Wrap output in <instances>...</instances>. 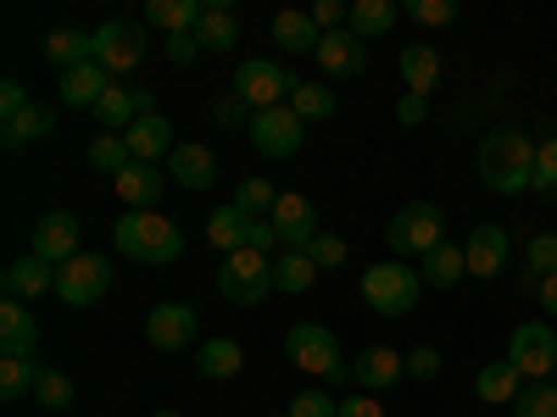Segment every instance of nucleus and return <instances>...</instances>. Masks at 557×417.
I'll return each instance as SVG.
<instances>
[{
    "label": "nucleus",
    "instance_id": "nucleus-36",
    "mask_svg": "<svg viewBox=\"0 0 557 417\" xmlns=\"http://www.w3.org/2000/svg\"><path fill=\"white\" fill-rule=\"evenodd\" d=\"M318 285V262L307 251H285L273 262V290H285V295H307Z\"/></svg>",
    "mask_w": 557,
    "mask_h": 417
},
{
    "label": "nucleus",
    "instance_id": "nucleus-13",
    "mask_svg": "<svg viewBox=\"0 0 557 417\" xmlns=\"http://www.w3.org/2000/svg\"><path fill=\"white\" fill-rule=\"evenodd\" d=\"M78 235H84V223H78L73 212H45V217L34 223V256L51 262V267H62V262L78 256Z\"/></svg>",
    "mask_w": 557,
    "mask_h": 417
},
{
    "label": "nucleus",
    "instance_id": "nucleus-21",
    "mask_svg": "<svg viewBox=\"0 0 557 417\" xmlns=\"http://www.w3.org/2000/svg\"><path fill=\"white\" fill-rule=\"evenodd\" d=\"M251 223H257V217H246L235 201H228V206H212V217H207V245L223 251V256L251 251Z\"/></svg>",
    "mask_w": 557,
    "mask_h": 417
},
{
    "label": "nucleus",
    "instance_id": "nucleus-55",
    "mask_svg": "<svg viewBox=\"0 0 557 417\" xmlns=\"http://www.w3.org/2000/svg\"><path fill=\"white\" fill-rule=\"evenodd\" d=\"M535 301H541V312H552V323H557V273H552V278H541Z\"/></svg>",
    "mask_w": 557,
    "mask_h": 417
},
{
    "label": "nucleus",
    "instance_id": "nucleus-42",
    "mask_svg": "<svg viewBox=\"0 0 557 417\" xmlns=\"http://www.w3.org/2000/svg\"><path fill=\"white\" fill-rule=\"evenodd\" d=\"M513 417H557V384H524Z\"/></svg>",
    "mask_w": 557,
    "mask_h": 417
},
{
    "label": "nucleus",
    "instance_id": "nucleus-12",
    "mask_svg": "<svg viewBox=\"0 0 557 417\" xmlns=\"http://www.w3.org/2000/svg\"><path fill=\"white\" fill-rule=\"evenodd\" d=\"M196 329H201V312L190 301H162V306L146 312V340L157 351H190Z\"/></svg>",
    "mask_w": 557,
    "mask_h": 417
},
{
    "label": "nucleus",
    "instance_id": "nucleus-4",
    "mask_svg": "<svg viewBox=\"0 0 557 417\" xmlns=\"http://www.w3.org/2000/svg\"><path fill=\"white\" fill-rule=\"evenodd\" d=\"M385 240H391V256H396V262H424V256L446 240V217H441V206H430V201H407V206L385 223Z\"/></svg>",
    "mask_w": 557,
    "mask_h": 417
},
{
    "label": "nucleus",
    "instance_id": "nucleus-51",
    "mask_svg": "<svg viewBox=\"0 0 557 417\" xmlns=\"http://www.w3.org/2000/svg\"><path fill=\"white\" fill-rule=\"evenodd\" d=\"M335 417H385V406L374 401V395H368V390H357V395H346L341 401V412Z\"/></svg>",
    "mask_w": 557,
    "mask_h": 417
},
{
    "label": "nucleus",
    "instance_id": "nucleus-49",
    "mask_svg": "<svg viewBox=\"0 0 557 417\" xmlns=\"http://www.w3.org/2000/svg\"><path fill=\"white\" fill-rule=\"evenodd\" d=\"M307 256L318 262V273H323V267H341V262H346V240H341V235H318V240L307 245Z\"/></svg>",
    "mask_w": 557,
    "mask_h": 417
},
{
    "label": "nucleus",
    "instance_id": "nucleus-54",
    "mask_svg": "<svg viewBox=\"0 0 557 417\" xmlns=\"http://www.w3.org/2000/svg\"><path fill=\"white\" fill-rule=\"evenodd\" d=\"M273 245H285V240H278V228H273L268 217H257V223H251V251H262V256H268Z\"/></svg>",
    "mask_w": 557,
    "mask_h": 417
},
{
    "label": "nucleus",
    "instance_id": "nucleus-41",
    "mask_svg": "<svg viewBox=\"0 0 557 417\" xmlns=\"http://www.w3.org/2000/svg\"><path fill=\"white\" fill-rule=\"evenodd\" d=\"M235 206H240L246 217H273V206H278V190H273L268 178H240Z\"/></svg>",
    "mask_w": 557,
    "mask_h": 417
},
{
    "label": "nucleus",
    "instance_id": "nucleus-8",
    "mask_svg": "<svg viewBox=\"0 0 557 417\" xmlns=\"http://www.w3.org/2000/svg\"><path fill=\"white\" fill-rule=\"evenodd\" d=\"M107 290H112V262L101 251H78L73 262L57 267V295L67 306H96Z\"/></svg>",
    "mask_w": 557,
    "mask_h": 417
},
{
    "label": "nucleus",
    "instance_id": "nucleus-58",
    "mask_svg": "<svg viewBox=\"0 0 557 417\" xmlns=\"http://www.w3.org/2000/svg\"><path fill=\"white\" fill-rule=\"evenodd\" d=\"M552 329H557V323H552Z\"/></svg>",
    "mask_w": 557,
    "mask_h": 417
},
{
    "label": "nucleus",
    "instance_id": "nucleus-19",
    "mask_svg": "<svg viewBox=\"0 0 557 417\" xmlns=\"http://www.w3.org/2000/svg\"><path fill=\"white\" fill-rule=\"evenodd\" d=\"M112 84H117V78H112L101 62H84V67L62 73L57 89H62V106H73V112H78V106H84V112H96V106L107 101V89H112Z\"/></svg>",
    "mask_w": 557,
    "mask_h": 417
},
{
    "label": "nucleus",
    "instance_id": "nucleus-35",
    "mask_svg": "<svg viewBox=\"0 0 557 417\" xmlns=\"http://www.w3.org/2000/svg\"><path fill=\"white\" fill-rule=\"evenodd\" d=\"M362 45L368 39H385L391 28H396V7L391 0H351V23H346Z\"/></svg>",
    "mask_w": 557,
    "mask_h": 417
},
{
    "label": "nucleus",
    "instance_id": "nucleus-52",
    "mask_svg": "<svg viewBox=\"0 0 557 417\" xmlns=\"http://www.w3.org/2000/svg\"><path fill=\"white\" fill-rule=\"evenodd\" d=\"M196 56H201L196 34H173V39H168V62H173V67H190Z\"/></svg>",
    "mask_w": 557,
    "mask_h": 417
},
{
    "label": "nucleus",
    "instance_id": "nucleus-31",
    "mask_svg": "<svg viewBox=\"0 0 557 417\" xmlns=\"http://www.w3.org/2000/svg\"><path fill=\"white\" fill-rule=\"evenodd\" d=\"M57 128V112L51 106H28L23 117H12V123H0V146H7V151H23V146H34V139H45V134H51Z\"/></svg>",
    "mask_w": 557,
    "mask_h": 417
},
{
    "label": "nucleus",
    "instance_id": "nucleus-30",
    "mask_svg": "<svg viewBox=\"0 0 557 417\" xmlns=\"http://www.w3.org/2000/svg\"><path fill=\"white\" fill-rule=\"evenodd\" d=\"M201 12H207L201 0H146V23L162 28L168 39H173V34H196Z\"/></svg>",
    "mask_w": 557,
    "mask_h": 417
},
{
    "label": "nucleus",
    "instance_id": "nucleus-14",
    "mask_svg": "<svg viewBox=\"0 0 557 417\" xmlns=\"http://www.w3.org/2000/svg\"><path fill=\"white\" fill-rule=\"evenodd\" d=\"M273 228H278V240H285V251H307L323 228H318V206L307 201V195H278V206H273V217H268Z\"/></svg>",
    "mask_w": 557,
    "mask_h": 417
},
{
    "label": "nucleus",
    "instance_id": "nucleus-53",
    "mask_svg": "<svg viewBox=\"0 0 557 417\" xmlns=\"http://www.w3.org/2000/svg\"><path fill=\"white\" fill-rule=\"evenodd\" d=\"M424 117H430V101H424V96H401V101H396V123H401V128H418Z\"/></svg>",
    "mask_w": 557,
    "mask_h": 417
},
{
    "label": "nucleus",
    "instance_id": "nucleus-10",
    "mask_svg": "<svg viewBox=\"0 0 557 417\" xmlns=\"http://www.w3.org/2000/svg\"><path fill=\"white\" fill-rule=\"evenodd\" d=\"M146 51H151V39H146V28H139V23L112 17V23L96 28V62H101L117 84H123V73H134L139 62H146Z\"/></svg>",
    "mask_w": 557,
    "mask_h": 417
},
{
    "label": "nucleus",
    "instance_id": "nucleus-9",
    "mask_svg": "<svg viewBox=\"0 0 557 417\" xmlns=\"http://www.w3.org/2000/svg\"><path fill=\"white\" fill-rule=\"evenodd\" d=\"M507 362H513L530 384H541L546 374H557V329L552 323H519V329L507 334Z\"/></svg>",
    "mask_w": 557,
    "mask_h": 417
},
{
    "label": "nucleus",
    "instance_id": "nucleus-26",
    "mask_svg": "<svg viewBox=\"0 0 557 417\" xmlns=\"http://www.w3.org/2000/svg\"><path fill=\"white\" fill-rule=\"evenodd\" d=\"M273 45H278V51H290V56H318L323 28L312 23V12H278L273 17Z\"/></svg>",
    "mask_w": 557,
    "mask_h": 417
},
{
    "label": "nucleus",
    "instance_id": "nucleus-48",
    "mask_svg": "<svg viewBox=\"0 0 557 417\" xmlns=\"http://www.w3.org/2000/svg\"><path fill=\"white\" fill-rule=\"evenodd\" d=\"M307 12H312V23H318L323 34H341V28L351 23V7H341V0H312Z\"/></svg>",
    "mask_w": 557,
    "mask_h": 417
},
{
    "label": "nucleus",
    "instance_id": "nucleus-29",
    "mask_svg": "<svg viewBox=\"0 0 557 417\" xmlns=\"http://www.w3.org/2000/svg\"><path fill=\"white\" fill-rule=\"evenodd\" d=\"M196 45H201V51H212V56L235 51V45H240V17L228 12V7H207L201 23H196Z\"/></svg>",
    "mask_w": 557,
    "mask_h": 417
},
{
    "label": "nucleus",
    "instance_id": "nucleus-11",
    "mask_svg": "<svg viewBox=\"0 0 557 417\" xmlns=\"http://www.w3.org/2000/svg\"><path fill=\"white\" fill-rule=\"evenodd\" d=\"M301 134H307V123H301L290 106H268V112H257L251 128H246V139L257 146V156H268V162L296 156V151H301Z\"/></svg>",
    "mask_w": 557,
    "mask_h": 417
},
{
    "label": "nucleus",
    "instance_id": "nucleus-7",
    "mask_svg": "<svg viewBox=\"0 0 557 417\" xmlns=\"http://www.w3.org/2000/svg\"><path fill=\"white\" fill-rule=\"evenodd\" d=\"M290 89H296V73H285V67L268 62V56H251V62L235 67V96H240L251 112L285 106V101H290Z\"/></svg>",
    "mask_w": 557,
    "mask_h": 417
},
{
    "label": "nucleus",
    "instance_id": "nucleus-3",
    "mask_svg": "<svg viewBox=\"0 0 557 417\" xmlns=\"http://www.w3.org/2000/svg\"><path fill=\"white\" fill-rule=\"evenodd\" d=\"M418 295H424V273L407 267V262H374L362 267V301L374 306L380 317H407L418 306Z\"/></svg>",
    "mask_w": 557,
    "mask_h": 417
},
{
    "label": "nucleus",
    "instance_id": "nucleus-56",
    "mask_svg": "<svg viewBox=\"0 0 557 417\" xmlns=\"http://www.w3.org/2000/svg\"><path fill=\"white\" fill-rule=\"evenodd\" d=\"M157 417H184V412H157Z\"/></svg>",
    "mask_w": 557,
    "mask_h": 417
},
{
    "label": "nucleus",
    "instance_id": "nucleus-27",
    "mask_svg": "<svg viewBox=\"0 0 557 417\" xmlns=\"http://www.w3.org/2000/svg\"><path fill=\"white\" fill-rule=\"evenodd\" d=\"M519 390H524V374H519V367L507 362V356H502V362H485L480 379H474V395H480L485 406H513Z\"/></svg>",
    "mask_w": 557,
    "mask_h": 417
},
{
    "label": "nucleus",
    "instance_id": "nucleus-17",
    "mask_svg": "<svg viewBox=\"0 0 557 417\" xmlns=\"http://www.w3.org/2000/svg\"><path fill=\"white\" fill-rule=\"evenodd\" d=\"M112 184H117V201H123L128 212H151V206L162 201V190H168V173H162L157 162H128Z\"/></svg>",
    "mask_w": 557,
    "mask_h": 417
},
{
    "label": "nucleus",
    "instance_id": "nucleus-37",
    "mask_svg": "<svg viewBox=\"0 0 557 417\" xmlns=\"http://www.w3.org/2000/svg\"><path fill=\"white\" fill-rule=\"evenodd\" d=\"M34 379H39V362L34 356H0V395H7V401L34 395Z\"/></svg>",
    "mask_w": 557,
    "mask_h": 417
},
{
    "label": "nucleus",
    "instance_id": "nucleus-47",
    "mask_svg": "<svg viewBox=\"0 0 557 417\" xmlns=\"http://www.w3.org/2000/svg\"><path fill=\"white\" fill-rule=\"evenodd\" d=\"M441 367H446V356H441L435 345H418V351H407V379H418V384L441 379Z\"/></svg>",
    "mask_w": 557,
    "mask_h": 417
},
{
    "label": "nucleus",
    "instance_id": "nucleus-28",
    "mask_svg": "<svg viewBox=\"0 0 557 417\" xmlns=\"http://www.w3.org/2000/svg\"><path fill=\"white\" fill-rule=\"evenodd\" d=\"M401 78H407V96H435V84H441V51L435 45H407L401 51Z\"/></svg>",
    "mask_w": 557,
    "mask_h": 417
},
{
    "label": "nucleus",
    "instance_id": "nucleus-43",
    "mask_svg": "<svg viewBox=\"0 0 557 417\" xmlns=\"http://www.w3.org/2000/svg\"><path fill=\"white\" fill-rule=\"evenodd\" d=\"M341 412V401L330 395V390H301V395H290V406H285V417H335Z\"/></svg>",
    "mask_w": 557,
    "mask_h": 417
},
{
    "label": "nucleus",
    "instance_id": "nucleus-23",
    "mask_svg": "<svg viewBox=\"0 0 557 417\" xmlns=\"http://www.w3.org/2000/svg\"><path fill=\"white\" fill-rule=\"evenodd\" d=\"M39 51H45V62H51V67L73 73L84 62H96V34H84V28H51Z\"/></svg>",
    "mask_w": 557,
    "mask_h": 417
},
{
    "label": "nucleus",
    "instance_id": "nucleus-45",
    "mask_svg": "<svg viewBox=\"0 0 557 417\" xmlns=\"http://www.w3.org/2000/svg\"><path fill=\"white\" fill-rule=\"evenodd\" d=\"M407 17L424 28H446V23H457V0H412Z\"/></svg>",
    "mask_w": 557,
    "mask_h": 417
},
{
    "label": "nucleus",
    "instance_id": "nucleus-6",
    "mask_svg": "<svg viewBox=\"0 0 557 417\" xmlns=\"http://www.w3.org/2000/svg\"><path fill=\"white\" fill-rule=\"evenodd\" d=\"M273 290V262L262 251H235V256H223L218 267V295L228 306H262Z\"/></svg>",
    "mask_w": 557,
    "mask_h": 417
},
{
    "label": "nucleus",
    "instance_id": "nucleus-34",
    "mask_svg": "<svg viewBox=\"0 0 557 417\" xmlns=\"http://www.w3.org/2000/svg\"><path fill=\"white\" fill-rule=\"evenodd\" d=\"M457 278H469V256H462V245L441 240V245L424 256V285H435V290H451Z\"/></svg>",
    "mask_w": 557,
    "mask_h": 417
},
{
    "label": "nucleus",
    "instance_id": "nucleus-57",
    "mask_svg": "<svg viewBox=\"0 0 557 417\" xmlns=\"http://www.w3.org/2000/svg\"><path fill=\"white\" fill-rule=\"evenodd\" d=\"M273 417H285V412H273Z\"/></svg>",
    "mask_w": 557,
    "mask_h": 417
},
{
    "label": "nucleus",
    "instance_id": "nucleus-20",
    "mask_svg": "<svg viewBox=\"0 0 557 417\" xmlns=\"http://www.w3.org/2000/svg\"><path fill=\"white\" fill-rule=\"evenodd\" d=\"M318 67L330 73V78H357V73L368 67V45H362L351 28L323 34V45H318Z\"/></svg>",
    "mask_w": 557,
    "mask_h": 417
},
{
    "label": "nucleus",
    "instance_id": "nucleus-25",
    "mask_svg": "<svg viewBox=\"0 0 557 417\" xmlns=\"http://www.w3.org/2000/svg\"><path fill=\"white\" fill-rule=\"evenodd\" d=\"M123 139H128V156H134V162H162V156H173V123H168L162 112L139 117Z\"/></svg>",
    "mask_w": 557,
    "mask_h": 417
},
{
    "label": "nucleus",
    "instance_id": "nucleus-15",
    "mask_svg": "<svg viewBox=\"0 0 557 417\" xmlns=\"http://www.w3.org/2000/svg\"><path fill=\"white\" fill-rule=\"evenodd\" d=\"M507 251H513V240H507L502 223H474V235L462 240V256H469V278H496L507 267Z\"/></svg>",
    "mask_w": 557,
    "mask_h": 417
},
{
    "label": "nucleus",
    "instance_id": "nucleus-50",
    "mask_svg": "<svg viewBox=\"0 0 557 417\" xmlns=\"http://www.w3.org/2000/svg\"><path fill=\"white\" fill-rule=\"evenodd\" d=\"M28 106H34V101H28V89H23L17 78H7V84H0V117H7V123H12V117H23Z\"/></svg>",
    "mask_w": 557,
    "mask_h": 417
},
{
    "label": "nucleus",
    "instance_id": "nucleus-24",
    "mask_svg": "<svg viewBox=\"0 0 557 417\" xmlns=\"http://www.w3.org/2000/svg\"><path fill=\"white\" fill-rule=\"evenodd\" d=\"M45 290H57V267L39 262L34 251L7 267V301H39Z\"/></svg>",
    "mask_w": 557,
    "mask_h": 417
},
{
    "label": "nucleus",
    "instance_id": "nucleus-1",
    "mask_svg": "<svg viewBox=\"0 0 557 417\" xmlns=\"http://www.w3.org/2000/svg\"><path fill=\"white\" fill-rule=\"evenodd\" d=\"M474 167L491 195H524V190H535V139L519 128H491L480 139Z\"/></svg>",
    "mask_w": 557,
    "mask_h": 417
},
{
    "label": "nucleus",
    "instance_id": "nucleus-32",
    "mask_svg": "<svg viewBox=\"0 0 557 417\" xmlns=\"http://www.w3.org/2000/svg\"><path fill=\"white\" fill-rule=\"evenodd\" d=\"M301 123H330L335 117V89L330 84H312V78H296L290 89V101H285Z\"/></svg>",
    "mask_w": 557,
    "mask_h": 417
},
{
    "label": "nucleus",
    "instance_id": "nucleus-16",
    "mask_svg": "<svg viewBox=\"0 0 557 417\" xmlns=\"http://www.w3.org/2000/svg\"><path fill=\"white\" fill-rule=\"evenodd\" d=\"M351 379L368 390V395H380V390H396L407 379V356L391 351V345H368L357 362H351Z\"/></svg>",
    "mask_w": 557,
    "mask_h": 417
},
{
    "label": "nucleus",
    "instance_id": "nucleus-38",
    "mask_svg": "<svg viewBox=\"0 0 557 417\" xmlns=\"http://www.w3.org/2000/svg\"><path fill=\"white\" fill-rule=\"evenodd\" d=\"M557 273V235H535L524 245V290H541V278Z\"/></svg>",
    "mask_w": 557,
    "mask_h": 417
},
{
    "label": "nucleus",
    "instance_id": "nucleus-40",
    "mask_svg": "<svg viewBox=\"0 0 557 417\" xmlns=\"http://www.w3.org/2000/svg\"><path fill=\"white\" fill-rule=\"evenodd\" d=\"M34 401L45 412H67L73 406V379L62 374V367H39V379H34Z\"/></svg>",
    "mask_w": 557,
    "mask_h": 417
},
{
    "label": "nucleus",
    "instance_id": "nucleus-18",
    "mask_svg": "<svg viewBox=\"0 0 557 417\" xmlns=\"http://www.w3.org/2000/svg\"><path fill=\"white\" fill-rule=\"evenodd\" d=\"M168 178L184 184V190H212V184H218V156H212V146H196V139L173 146V156H168Z\"/></svg>",
    "mask_w": 557,
    "mask_h": 417
},
{
    "label": "nucleus",
    "instance_id": "nucleus-5",
    "mask_svg": "<svg viewBox=\"0 0 557 417\" xmlns=\"http://www.w3.org/2000/svg\"><path fill=\"white\" fill-rule=\"evenodd\" d=\"M285 356L312 379H330V384H346V356H341V340L323 329V323H296L285 334Z\"/></svg>",
    "mask_w": 557,
    "mask_h": 417
},
{
    "label": "nucleus",
    "instance_id": "nucleus-33",
    "mask_svg": "<svg viewBox=\"0 0 557 417\" xmlns=\"http://www.w3.org/2000/svg\"><path fill=\"white\" fill-rule=\"evenodd\" d=\"M246 367V351L235 345V340H207L201 351H196V374L201 379H235Z\"/></svg>",
    "mask_w": 557,
    "mask_h": 417
},
{
    "label": "nucleus",
    "instance_id": "nucleus-2",
    "mask_svg": "<svg viewBox=\"0 0 557 417\" xmlns=\"http://www.w3.org/2000/svg\"><path fill=\"white\" fill-rule=\"evenodd\" d=\"M112 245L139 267H168L184 256V228L162 212H123L112 223Z\"/></svg>",
    "mask_w": 557,
    "mask_h": 417
},
{
    "label": "nucleus",
    "instance_id": "nucleus-44",
    "mask_svg": "<svg viewBox=\"0 0 557 417\" xmlns=\"http://www.w3.org/2000/svg\"><path fill=\"white\" fill-rule=\"evenodd\" d=\"M251 117H257V112H251V106L235 96V89L212 101V123H218V128H251Z\"/></svg>",
    "mask_w": 557,
    "mask_h": 417
},
{
    "label": "nucleus",
    "instance_id": "nucleus-22",
    "mask_svg": "<svg viewBox=\"0 0 557 417\" xmlns=\"http://www.w3.org/2000/svg\"><path fill=\"white\" fill-rule=\"evenodd\" d=\"M39 351V317L23 301L0 306V356H34Z\"/></svg>",
    "mask_w": 557,
    "mask_h": 417
},
{
    "label": "nucleus",
    "instance_id": "nucleus-39",
    "mask_svg": "<svg viewBox=\"0 0 557 417\" xmlns=\"http://www.w3.org/2000/svg\"><path fill=\"white\" fill-rule=\"evenodd\" d=\"M84 156H89V167H96V173H112V178H117V173L134 162L123 134H96V139H89V151H84Z\"/></svg>",
    "mask_w": 557,
    "mask_h": 417
},
{
    "label": "nucleus",
    "instance_id": "nucleus-46",
    "mask_svg": "<svg viewBox=\"0 0 557 417\" xmlns=\"http://www.w3.org/2000/svg\"><path fill=\"white\" fill-rule=\"evenodd\" d=\"M535 190L541 195H557V134L535 146Z\"/></svg>",
    "mask_w": 557,
    "mask_h": 417
}]
</instances>
